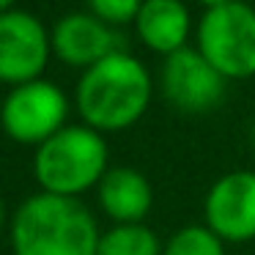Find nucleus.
Segmentation results:
<instances>
[{"label": "nucleus", "mask_w": 255, "mask_h": 255, "mask_svg": "<svg viewBox=\"0 0 255 255\" xmlns=\"http://www.w3.org/2000/svg\"><path fill=\"white\" fill-rule=\"evenodd\" d=\"M198 52L225 80L255 74V11L247 3L231 0L209 8L198 28Z\"/></svg>", "instance_id": "nucleus-4"}, {"label": "nucleus", "mask_w": 255, "mask_h": 255, "mask_svg": "<svg viewBox=\"0 0 255 255\" xmlns=\"http://www.w3.org/2000/svg\"><path fill=\"white\" fill-rule=\"evenodd\" d=\"M151 77L137 58L113 52L85 69L77 85V110L91 129H127L145 113Z\"/></svg>", "instance_id": "nucleus-2"}, {"label": "nucleus", "mask_w": 255, "mask_h": 255, "mask_svg": "<svg viewBox=\"0 0 255 255\" xmlns=\"http://www.w3.org/2000/svg\"><path fill=\"white\" fill-rule=\"evenodd\" d=\"M99 255H159V242L140 222L118 225L99 239Z\"/></svg>", "instance_id": "nucleus-12"}, {"label": "nucleus", "mask_w": 255, "mask_h": 255, "mask_svg": "<svg viewBox=\"0 0 255 255\" xmlns=\"http://www.w3.org/2000/svg\"><path fill=\"white\" fill-rule=\"evenodd\" d=\"M209 231L228 242L255 236V173H231L211 187L206 198Z\"/></svg>", "instance_id": "nucleus-8"}, {"label": "nucleus", "mask_w": 255, "mask_h": 255, "mask_svg": "<svg viewBox=\"0 0 255 255\" xmlns=\"http://www.w3.org/2000/svg\"><path fill=\"white\" fill-rule=\"evenodd\" d=\"M52 50L69 66H94L116 50V33L91 14H69L52 30Z\"/></svg>", "instance_id": "nucleus-9"}, {"label": "nucleus", "mask_w": 255, "mask_h": 255, "mask_svg": "<svg viewBox=\"0 0 255 255\" xmlns=\"http://www.w3.org/2000/svg\"><path fill=\"white\" fill-rule=\"evenodd\" d=\"M69 113L66 96L58 85L33 80L17 85L3 102V129L17 143H47L61 132V124Z\"/></svg>", "instance_id": "nucleus-5"}, {"label": "nucleus", "mask_w": 255, "mask_h": 255, "mask_svg": "<svg viewBox=\"0 0 255 255\" xmlns=\"http://www.w3.org/2000/svg\"><path fill=\"white\" fill-rule=\"evenodd\" d=\"M162 88L170 105L184 113H206L220 105L225 77L200 55L198 50L181 47L178 52L165 58L162 69Z\"/></svg>", "instance_id": "nucleus-7"}, {"label": "nucleus", "mask_w": 255, "mask_h": 255, "mask_svg": "<svg viewBox=\"0 0 255 255\" xmlns=\"http://www.w3.org/2000/svg\"><path fill=\"white\" fill-rule=\"evenodd\" d=\"M165 255H225L222 253V242L214 231L209 228H184L167 242Z\"/></svg>", "instance_id": "nucleus-13"}, {"label": "nucleus", "mask_w": 255, "mask_h": 255, "mask_svg": "<svg viewBox=\"0 0 255 255\" xmlns=\"http://www.w3.org/2000/svg\"><path fill=\"white\" fill-rule=\"evenodd\" d=\"M203 6H209V8H217V6H225V3H231V0H200Z\"/></svg>", "instance_id": "nucleus-15"}, {"label": "nucleus", "mask_w": 255, "mask_h": 255, "mask_svg": "<svg viewBox=\"0 0 255 255\" xmlns=\"http://www.w3.org/2000/svg\"><path fill=\"white\" fill-rule=\"evenodd\" d=\"M99 200L116 222L137 225L151 209V187L143 173L132 167H116L99 181Z\"/></svg>", "instance_id": "nucleus-10"}, {"label": "nucleus", "mask_w": 255, "mask_h": 255, "mask_svg": "<svg viewBox=\"0 0 255 255\" xmlns=\"http://www.w3.org/2000/svg\"><path fill=\"white\" fill-rule=\"evenodd\" d=\"M50 39L44 25L25 11L0 14V80L14 85L33 83L47 66Z\"/></svg>", "instance_id": "nucleus-6"}, {"label": "nucleus", "mask_w": 255, "mask_h": 255, "mask_svg": "<svg viewBox=\"0 0 255 255\" xmlns=\"http://www.w3.org/2000/svg\"><path fill=\"white\" fill-rule=\"evenodd\" d=\"M107 145L91 127H66L39 145L36 154V178L50 195L85 192L105 178Z\"/></svg>", "instance_id": "nucleus-3"}, {"label": "nucleus", "mask_w": 255, "mask_h": 255, "mask_svg": "<svg viewBox=\"0 0 255 255\" xmlns=\"http://www.w3.org/2000/svg\"><path fill=\"white\" fill-rule=\"evenodd\" d=\"M11 242L17 255H99L91 211L80 200L41 192L14 214Z\"/></svg>", "instance_id": "nucleus-1"}, {"label": "nucleus", "mask_w": 255, "mask_h": 255, "mask_svg": "<svg viewBox=\"0 0 255 255\" xmlns=\"http://www.w3.org/2000/svg\"><path fill=\"white\" fill-rule=\"evenodd\" d=\"M3 220H6V211H3V200H0V228H3Z\"/></svg>", "instance_id": "nucleus-17"}, {"label": "nucleus", "mask_w": 255, "mask_h": 255, "mask_svg": "<svg viewBox=\"0 0 255 255\" xmlns=\"http://www.w3.org/2000/svg\"><path fill=\"white\" fill-rule=\"evenodd\" d=\"M91 11L96 19L102 22H113V25H124L129 19H137L143 0H88Z\"/></svg>", "instance_id": "nucleus-14"}, {"label": "nucleus", "mask_w": 255, "mask_h": 255, "mask_svg": "<svg viewBox=\"0 0 255 255\" xmlns=\"http://www.w3.org/2000/svg\"><path fill=\"white\" fill-rule=\"evenodd\" d=\"M14 0H0V14H6L8 11V6H11Z\"/></svg>", "instance_id": "nucleus-16"}, {"label": "nucleus", "mask_w": 255, "mask_h": 255, "mask_svg": "<svg viewBox=\"0 0 255 255\" xmlns=\"http://www.w3.org/2000/svg\"><path fill=\"white\" fill-rule=\"evenodd\" d=\"M189 14L178 0H143L137 14V33L154 52L173 55L184 47Z\"/></svg>", "instance_id": "nucleus-11"}]
</instances>
